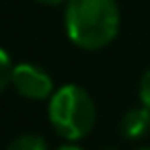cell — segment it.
Returning a JSON list of instances; mask_svg holds the SVG:
<instances>
[{"label": "cell", "mask_w": 150, "mask_h": 150, "mask_svg": "<svg viewBox=\"0 0 150 150\" xmlns=\"http://www.w3.org/2000/svg\"><path fill=\"white\" fill-rule=\"evenodd\" d=\"M136 150H150V146H142V148H136Z\"/></svg>", "instance_id": "cell-10"}, {"label": "cell", "mask_w": 150, "mask_h": 150, "mask_svg": "<svg viewBox=\"0 0 150 150\" xmlns=\"http://www.w3.org/2000/svg\"><path fill=\"white\" fill-rule=\"evenodd\" d=\"M47 117L52 127L66 140L76 142L91 134L97 121L93 97L78 84H64L50 97Z\"/></svg>", "instance_id": "cell-2"}, {"label": "cell", "mask_w": 150, "mask_h": 150, "mask_svg": "<svg viewBox=\"0 0 150 150\" xmlns=\"http://www.w3.org/2000/svg\"><path fill=\"white\" fill-rule=\"evenodd\" d=\"M58 150H82V148L76 146V144H64V146H60Z\"/></svg>", "instance_id": "cell-9"}, {"label": "cell", "mask_w": 150, "mask_h": 150, "mask_svg": "<svg viewBox=\"0 0 150 150\" xmlns=\"http://www.w3.org/2000/svg\"><path fill=\"white\" fill-rule=\"evenodd\" d=\"M138 95H140V103L150 111V68H148V70L142 74V78H140Z\"/></svg>", "instance_id": "cell-7"}, {"label": "cell", "mask_w": 150, "mask_h": 150, "mask_svg": "<svg viewBox=\"0 0 150 150\" xmlns=\"http://www.w3.org/2000/svg\"><path fill=\"white\" fill-rule=\"evenodd\" d=\"M6 150H50V146H47L45 138L39 134H23V136L15 138Z\"/></svg>", "instance_id": "cell-5"}, {"label": "cell", "mask_w": 150, "mask_h": 150, "mask_svg": "<svg viewBox=\"0 0 150 150\" xmlns=\"http://www.w3.org/2000/svg\"><path fill=\"white\" fill-rule=\"evenodd\" d=\"M121 15L115 0H66L64 27L80 50H103L119 33Z\"/></svg>", "instance_id": "cell-1"}, {"label": "cell", "mask_w": 150, "mask_h": 150, "mask_svg": "<svg viewBox=\"0 0 150 150\" xmlns=\"http://www.w3.org/2000/svg\"><path fill=\"white\" fill-rule=\"evenodd\" d=\"M13 62H11V56L0 47V93H4V88L11 84L13 80Z\"/></svg>", "instance_id": "cell-6"}, {"label": "cell", "mask_w": 150, "mask_h": 150, "mask_svg": "<svg viewBox=\"0 0 150 150\" xmlns=\"http://www.w3.org/2000/svg\"><path fill=\"white\" fill-rule=\"evenodd\" d=\"M11 84L17 88V93L31 101H45L54 95V80L52 76L37 64H17L13 68V80Z\"/></svg>", "instance_id": "cell-3"}, {"label": "cell", "mask_w": 150, "mask_h": 150, "mask_svg": "<svg viewBox=\"0 0 150 150\" xmlns=\"http://www.w3.org/2000/svg\"><path fill=\"white\" fill-rule=\"evenodd\" d=\"M150 132V111L142 107H134L123 113L119 121V134L125 140H140Z\"/></svg>", "instance_id": "cell-4"}, {"label": "cell", "mask_w": 150, "mask_h": 150, "mask_svg": "<svg viewBox=\"0 0 150 150\" xmlns=\"http://www.w3.org/2000/svg\"><path fill=\"white\" fill-rule=\"evenodd\" d=\"M39 4H45V6H58V4H64L66 0H35Z\"/></svg>", "instance_id": "cell-8"}]
</instances>
